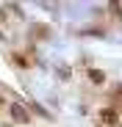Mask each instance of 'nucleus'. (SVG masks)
Wrapping results in <instances>:
<instances>
[{
	"label": "nucleus",
	"mask_w": 122,
	"mask_h": 127,
	"mask_svg": "<svg viewBox=\"0 0 122 127\" xmlns=\"http://www.w3.org/2000/svg\"><path fill=\"white\" fill-rule=\"evenodd\" d=\"M11 116H14V122H19V124H28V122H31V116H28V111L22 108V105H11Z\"/></svg>",
	"instance_id": "1"
},
{
	"label": "nucleus",
	"mask_w": 122,
	"mask_h": 127,
	"mask_svg": "<svg viewBox=\"0 0 122 127\" xmlns=\"http://www.w3.org/2000/svg\"><path fill=\"white\" fill-rule=\"evenodd\" d=\"M100 119H103V124H117V113L111 111V108H106V111H100Z\"/></svg>",
	"instance_id": "2"
},
{
	"label": "nucleus",
	"mask_w": 122,
	"mask_h": 127,
	"mask_svg": "<svg viewBox=\"0 0 122 127\" xmlns=\"http://www.w3.org/2000/svg\"><path fill=\"white\" fill-rule=\"evenodd\" d=\"M89 77H92V83H103V80H106V75L100 72V69H92V72H89Z\"/></svg>",
	"instance_id": "3"
}]
</instances>
